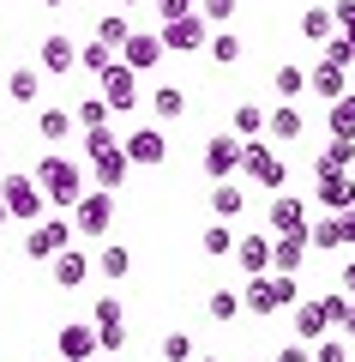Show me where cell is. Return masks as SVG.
I'll use <instances>...</instances> for the list:
<instances>
[{"label":"cell","instance_id":"56","mask_svg":"<svg viewBox=\"0 0 355 362\" xmlns=\"http://www.w3.org/2000/svg\"><path fill=\"white\" fill-rule=\"evenodd\" d=\"M349 37H355V30H349Z\"/></svg>","mask_w":355,"mask_h":362},{"label":"cell","instance_id":"49","mask_svg":"<svg viewBox=\"0 0 355 362\" xmlns=\"http://www.w3.org/2000/svg\"><path fill=\"white\" fill-rule=\"evenodd\" d=\"M337 290H343V296H355V259L343 266V284H337Z\"/></svg>","mask_w":355,"mask_h":362},{"label":"cell","instance_id":"51","mask_svg":"<svg viewBox=\"0 0 355 362\" xmlns=\"http://www.w3.org/2000/svg\"><path fill=\"white\" fill-rule=\"evenodd\" d=\"M6 223H13V211H6V199H0V230H6Z\"/></svg>","mask_w":355,"mask_h":362},{"label":"cell","instance_id":"20","mask_svg":"<svg viewBox=\"0 0 355 362\" xmlns=\"http://www.w3.org/2000/svg\"><path fill=\"white\" fill-rule=\"evenodd\" d=\"M235 259H241V272H247V278L271 272V235H247V242H235Z\"/></svg>","mask_w":355,"mask_h":362},{"label":"cell","instance_id":"53","mask_svg":"<svg viewBox=\"0 0 355 362\" xmlns=\"http://www.w3.org/2000/svg\"><path fill=\"white\" fill-rule=\"evenodd\" d=\"M121 6H145V0H121Z\"/></svg>","mask_w":355,"mask_h":362},{"label":"cell","instance_id":"35","mask_svg":"<svg viewBox=\"0 0 355 362\" xmlns=\"http://www.w3.org/2000/svg\"><path fill=\"white\" fill-rule=\"evenodd\" d=\"M301 30H307L313 42H325L331 30H337V18H331V6H307V13H301Z\"/></svg>","mask_w":355,"mask_h":362},{"label":"cell","instance_id":"32","mask_svg":"<svg viewBox=\"0 0 355 362\" xmlns=\"http://www.w3.org/2000/svg\"><path fill=\"white\" fill-rule=\"evenodd\" d=\"M127 18H121V13H97V30H90V37H97V42H109V49H121V42H127Z\"/></svg>","mask_w":355,"mask_h":362},{"label":"cell","instance_id":"2","mask_svg":"<svg viewBox=\"0 0 355 362\" xmlns=\"http://www.w3.org/2000/svg\"><path fill=\"white\" fill-rule=\"evenodd\" d=\"M301 290H295V272H259L247 278V314H277V308H295Z\"/></svg>","mask_w":355,"mask_h":362},{"label":"cell","instance_id":"50","mask_svg":"<svg viewBox=\"0 0 355 362\" xmlns=\"http://www.w3.org/2000/svg\"><path fill=\"white\" fill-rule=\"evenodd\" d=\"M343 247H355V211H343Z\"/></svg>","mask_w":355,"mask_h":362},{"label":"cell","instance_id":"4","mask_svg":"<svg viewBox=\"0 0 355 362\" xmlns=\"http://www.w3.org/2000/svg\"><path fill=\"white\" fill-rule=\"evenodd\" d=\"M0 199H6V211H13L18 223H37L42 211H49V199H42L37 175H18V169H13L6 181H0Z\"/></svg>","mask_w":355,"mask_h":362},{"label":"cell","instance_id":"22","mask_svg":"<svg viewBox=\"0 0 355 362\" xmlns=\"http://www.w3.org/2000/svg\"><path fill=\"white\" fill-rule=\"evenodd\" d=\"M349 163H355V139H331L325 151H319V163H313V181L319 175H343Z\"/></svg>","mask_w":355,"mask_h":362},{"label":"cell","instance_id":"34","mask_svg":"<svg viewBox=\"0 0 355 362\" xmlns=\"http://www.w3.org/2000/svg\"><path fill=\"white\" fill-rule=\"evenodd\" d=\"M205 49H211V61H217V66H235V61L247 54V42H241V37H229V30H223V37H211Z\"/></svg>","mask_w":355,"mask_h":362},{"label":"cell","instance_id":"25","mask_svg":"<svg viewBox=\"0 0 355 362\" xmlns=\"http://www.w3.org/2000/svg\"><path fill=\"white\" fill-rule=\"evenodd\" d=\"M307 247H325V254H337V247H343V211L319 218L313 230H307Z\"/></svg>","mask_w":355,"mask_h":362},{"label":"cell","instance_id":"7","mask_svg":"<svg viewBox=\"0 0 355 362\" xmlns=\"http://www.w3.org/2000/svg\"><path fill=\"white\" fill-rule=\"evenodd\" d=\"M241 169H247L253 187H283V157L271 151L265 139H247V145H241Z\"/></svg>","mask_w":355,"mask_h":362},{"label":"cell","instance_id":"5","mask_svg":"<svg viewBox=\"0 0 355 362\" xmlns=\"http://www.w3.org/2000/svg\"><path fill=\"white\" fill-rule=\"evenodd\" d=\"M102 103L114 109V115H127V109H139V73H133L127 61H114V66H102Z\"/></svg>","mask_w":355,"mask_h":362},{"label":"cell","instance_id":"6","mask_svg":"<svg viewBox=\"0 0 355 362\" xmlns=\"http://www.w3.org/2000/svg\"><path fill=\"white\" fill-rule=\"evenodd\" d=\"M109 223H114V199H109V194H78V206H73V235L97 242V235H109Z\"/></svg>","mask_w":355,"mask_h":362},{"label":"cell","instance_id":"38","mask_svg":"<svg viewBox=\"0 0 355 362\" xmlns=\"http://www.w3.org/2000/svg\"><path fill=\"white\" fill-rule=\"evenodd\" d=\"M78 66H85V73H102V66H114V49H109V42H97V37H90L85 49H78Z\"/></svg>","mask_w":355,"mask_h":362},{"label":"cell","instance_id":"46","mask_svg":"<svg viewBox=\"0 0 355 362\" xmlns=\"http://www.w3.org/2000/svg\"><path fill=\"white\" fill-rule=\"evenodd\" d=\"M193 13V0H157V18L163 25H175V18H187Z\"/></svg>","mask_w":355,"mask_h":362},{"label":"cell","instance_id":"37","mask_svg":"<svg viewBox=\"0 0 355 362\" xmlns=\"http://www.w3.org/2000/svg\"><path fill=\"white\" fill-rule=\"evenodd\" d=\"M271 90H277V97H301L307 73H301V66H277V73H271Z\"/></svg>","mask_w":355,"mask_h":362},{"label":"cell","instance_id":"30","mask_svg":"<svg viewBox=\"0 0 355 362\" xmlns=\"http://www.w3.org/2000/svg\"><path fill=\"white\" fill-rule=\"evenodd\" d=\"M97 272H102V278H127V272H133V254H127L121 242H102V254H97Z\"/></svg>","mask_w":355,"mask_h":362},{"label":"cell","instance_id":"18","mask_svg":"<svg viewBox=\"0 0 355 362\" xmlns=\"http://www.w3.org/2000/svg\"><path fill=\"white\" fill-rule=\"evenodd\" d=\"M325 326H331L325 302H295V338H301V344H319V338H325Z\"/></svg>","mask_w":355,"mask_h":362},{"label":"cell","instance_id":"45","mask_svg":"<svg viewBox=\"0 0 355 362\" xmlns=\"http://www.w3.org/2000/svg\"><path fill=\"white\" fill-rule=\"evenodd\" d=\"M313 362H349V350H343L337 338H319V344H313Z\"/></svg>","mask_w":355,"mask_h":362},{"label":"cell","instance_id":"24","mask_svg":"<svg viewBox=\"0 0 355 362\" xmlns=\"http://www.w3.org/2000/svg\"><path fill=\"white\" fill-rule=\"evenodd\" d=\"M151 109H157V121H181V115H187V90H181V85H157L151 90Z\"/></svg>","mask_w":355,"mask_h":362},{"label":"cell","instance_id":"40","mask_svg":"<svg viewBox=\"0 0 355 362\" xmlns=\"http://www.w3.org/2000/svg\"><path fill=\"white\" fill-rule=\"evenodd\" d=\"M205 308H211V320H235V314H241V296H235V290H211Z\"/></svg>","mask_w":355,"mask_h":362},{"label":"cell","instance_id":"36","mask_svg":"<svg viewBox=\"0 0 355 362\" xmlns=\"http://www.w3.org/2000/svg\"><path fill=\"white\" fill-rule=\"evenodd\" d=\"M325 61L349 73V61H355V37H349V30H331V37H325Z\"/></svg>","mask_w":355,"mask_h":362},{"label":"cell","instance_id":"23","mask_svg":"<svg viewBox=\"0 0 355 362\" xmlns=\"http://www.w3.org/2000/svg\"><path fill=\"white\" fill-rule=\"evenodd\" d=\"M211 211H217V218H241V211H247V194H241V187H235V181H217V187H211Z\"/></svg>","mask_w":355,"mask_h":362},{"label":"cell","instance_id":"15","mask_svg":"<svg viewBox=\"0 0 355 362\" xmlns=\"http://www.w3.org/2000/svg\"><path fill=\"white\" fill-rule=\"evenodd\" d=\"M85 278H90V254H85V247H61V254H54V284L78 290Z\"/></svg>","mask_w":355,"mask_h":362},{"label":"cell","instance_id":"31","mask_svg":"<svg viewBox=\"0 0 355 362\" xmlns=\"http://www.w3.org/2000/svg\"><path fill=\"white\" fill-rule=\"evenodd\" d=\"M331 139H355V97H349V90H343V97H337V103H331Z\"/></svg>","mask_w":355,"mask_h":362},{"label":"cell","instance_id":"10","mask_svg":"<svg viewBox=\"0 0 355 362\" xmlns=\"http://www.w3.org/2000/svg\"><path fill=\"white\" fill-rule=\"evenodd\" d=\"M163 37H157V30H127V42H121V61L133 66V73H151L157 61H163Z\"/></svg>","mask_w":355,"mask_h":362},{"label":"cell","instance_id":"48","mask_svg":"<svg viewBox=\"0 0 355 362\" xmlns=\"http://www.w3.org/2000/svg\"><path fill=\"white\" fill-rule=\"evenodd\" d=\"M331 18H337L343 30H355V0H337V6H331Z\"/></svg>","mask_w":355,"mask_h":362},{"label":"cell","instance_id":"11","mask_svg":"<svg viewBox=\"0 0 355 362\" xmlns=\"http://www.w3.org/2000/svg\"><path fill=\"white\" fill-rule=\"evenodd\" d=\"M157 37H163V49L199 54L205 42H211V30H205V18H199V13H187V18H175V25H163V30H157Z\"/></svg>","mask_w":355,"mask_h":362},{"label":"cell","instance_id":"3","mask_svg":"<svg viewBox=\"0 0 355 362\" xmlns=\"http://www.w3.org/2000/svg\"><path fill=\"white\" fill-rule=\"evenodd\" d=\"M78 235H73V218H61V211H54V218H37L25 230V254L30 259H54L61 254V247H73Z\"/></svg>","mask_w":355,"mask_h":362},{"label":"cell","instance_id":"27","mask_svg":"<svg viewBox=\"0 0 355 362\" xmlns=\"http://www.w3.org/2000/svg\"><path fill=\"white\" fill-rule=\"evenodd\" d=\"M307 90H319V97H325V103H337L343 97V66H313V73H307Z\"/></svg>","mask_w":355,"mask_h":362},{"label":"cell","instance_id":"14","mask_svg":"<svg viewBox=\"0 0 355 362\" xmlns=\"http://www.w3.org/2000/svg\"><path fill=\"white\" fill-rule=\"evenodd\" d=\"M313 199H319L325 211H355V181H349V169H343V175H319Z\"/></svg>","mask_w":355,"mask_h":362},{"label":"cell","instance_id":"28","mask_svg":"<svg viewBox=\"0 0 355 362\" xmlns=\"http://www.w3.org/2000/svg\"><path fill=\"white\" fill-rule=\"evenodd\" d=\"M229 121H235V139H259V133H265V109H259V103H235V115H229Z\"/></svg>","mask_w":355,"mask_h":362},{"label":"cell","instance_id":"8","mask_svg":"<svg viewBox=\"0 0 355 362\" xmlns=\"http://www.w3.org/2000/svg\"><path fill=\"white\" fill-rule=\"evenodd\" d=\"M121 151H127V163H163V157H169V133L163 127H133L127 133V139H121Z\"/></svg>","mask_w":355,"mask_h":362},{"label":"cell","instance_id":"16","mask_svg":"<svg viewBox=\"0 0 355 362\" xmlns=\"http://www.w3.org/2000/svg\"><path fill=\"white\" fill-rule=\"evenodd\" d=\"M54 350H61L66 362H85V356H97V326H61V338H54Z\"/></svg>","mask_w":355,"mask_h":362},{"label":"cell","instance_id":"33","mask_svg":"<svg viewBox=\"0 0 355 362\" xmlns=\"http://www.w3.org/2000/svg\"><path fill=\"white\" fill-rule=\"evenodd\" d=\"M73 121H78V127H109V103H102V97H78V103H73Z\"/></svg>","mask_w":355,"mask_h":362},{"label":"cell","instance_id":"47","mask_svg":"<svg viewBox=\"0 0 355 362\" xmlns=\"http://www.w3.org/2000/svg\"><path fill=\"white\" fill-rule=\"evenodd\" d=\"M277 362H313V350H307L301 338H295V344H283V350H277Z\"/></svg>","mask_w":355,"mask_h":362},{"label":"cell","instance_id":"55","mask_svg":"<svg viewBox=\"0 0 355 362\" xmlns=\"http://www.w3.org/2000/svg\"><path fill=\"white\" fill-rule=\"evenodd\" d=\"M42 6H61V0H42Z\"/></svg>","mask_w":355,"mask_h":362},{"label":"cell","instance_id":"44","mask_svg":"<svg viewBox=\"0 0 355 362\" xmlns=\"http://www.w3.org/2000/svg\"><path fill=\"white\" fill-rule=\"evenodd\" d=\"M90 326H121V302L102 296V302H97V314H90Z\"/></svg>","mask_w":355,"mask_h":362},{"label":"cell","instance_id":"39","mask_svg":"<svg viewBox=\"0 0 355 362\" xmlns=\"http://www.w3.org/2000/svg\"><path fill=\"white\" fill-rule=\"evenodd\" d=\"M199 247H205V254H211V259H223V254H235V235H229L223 223H211V230L199 235Z\"/></svg>","mask_w":355,"mask_h":362},{"label":"cell","instance_id":"54","mask_svg":"<svg viewBox=\"0 0 355 362\" xmlns=\"http://www.w3.org/2000/svg\"><path fill=\"white\" fill-rule=\"evenodd\" d=\"M193 362H217V356H193Z\"/></svg>","mask_w":355,"mask_h":362},{"label":"cell","instance_id":"9","mask_svg":"<svg viewBox=\"0 0 355 362\" xmlns=\"http://www.w3.org/2000/svg\"><path fill=\"white\" fill-rule=\"evenodd\" d=\"M235 169H241V139H235V133L205 139V175H211V181H229Z\"/></svg>","mask_w":355,"mask_h":362},{"label":"cell","instance_id":"52","mask_svg":"<svg viewBox=\"0 0 355 362\" xmlns=\"http://www.w3.org/2000/svg\"><path fill=\"white\" fill-rule=\"evenodd\" d=\"M85 362H109V356H102V350H97V356H85Z\"/></svg>","mask_w":355,"mask_h":362},{"label":"cell","instance_id":"1","mask_svg":"<svg viewBox=\"0 0 355 362\" xmlns=\"http://www.w3.org/2000/svg\"><path fill=\"white\" fill-rule=\"evenodd\" d=\"M37 187H42V199H49L54 211H66V206H78V194H85V175H78L73 157H42L37 163Z\"/></svg>","mask_w":355,"mask_h":362},{"label":"cell","instance_id":"19","mask_svg":"<svg viewBox=\"0 0 355 362\" xmlns=\"http://www.w3.org/2000/svg\"><path fill=\"white\" fill-rule=\"evenodd\" d=\"M271 230H277V235H301L307 230V206L289 199V194H277V199H271Z\"/></svg>","mask_w":355,"mask_h":362},{"label":"cell","instance_id":"13","mask_svg":"<svg viewBox=\"0 0 355 362\" xmlns=\"http://www.w3.org/2000/svg\"><path fill=\"white\" fill-rule=\"evenodd\" d=\"M37 61H42V73H73V66H78V42H73V37H61V30H54V37H42Z\"/></svg>","mask_w":355,"mask_h":362},{"label":"cell","instance_id":"41","mask_svg":"<svg viewBox=\"0 0 355 362\" xmlns=\"http://www.w3.org/2000/svg\"><path fill=\"white\" fill-rule=\"evenodd\" d=\"M235 6H241V0H205L199 18H205V25H229V18H235Z\"/></svg>","mask_w":355,"mask_h":362},{"label":"cell","instance_id":"43","mask_svg":"<svg viewBox=\"0 0 355 362\" xmlns=\"http://www.w3.org/2000/svg\"><path fill=\"white\" fill-rule=\"evenodd\" d=\"M97 350H102V356L127 350V332H121V326H97Z\"/></svg>","mask_w":355,"mask_h":362},{"label":"cell","instance_id":"12","mask_svg":"<svg viewBox=\"0 0 355 362\" xmlns=\"http://www.w3.org/2000/svg\"><path fill=\"white\" fill-rule=\"evenodd\" d=\"M90 157V169H97V181H102V194H114V187H121V181H127V151H121V139L114 145H102V151H85Z\"/></svg>","mask_w":355,"mask_h":362},{"label":"cell","instance_id":"21","mask_svg":"<svg viewBox=\"0 0 355 362\" xmlns=\"http://www.w3.org/2000/svg\"><path fill=\"white\" fill-rule=\"evenodd\" d=\"M301 259H307V230L271 242V272H301Z\"/></svg>","mask_w":355,"mask_h":362},{"label":"cell","instance_id":"26","mask_svg":"<svg viewBox=\"0 0 355 362\" xmlns=\"http://www.w3.org/2000/svg\"><path fill=\"white\" fill-rule=\"evenodd\" d=\"M73 127H78V121H73V109H61V103H54V109H42V115H37V133H42V139H54V145H61V139H66Z\"/></svg>","mask_w":355,"mask_h":362},{"label":"cell","instance_id":"42","mask_svg":"<svg viewBox=\"0 0 355 362\" xmlns=\"http://www.w3.org/2000/svg\"><path fill=\"white\" fill-rule=\"evenodd\" d=\"M163 362H193V338L187 332H169L163 338Z\"/></svg>","mask_w":355,"mask_h":362},{"label":"cell","instance_id":"29","mask_svg":"<svg viewBox=\"0 0 355 362\" xmlns=\"http://www.w3.org/2000/svg\"><path fill=\"white\" fill-rule=\"evenodd\" d=\"M6 90H13V103H37L42 73H37V66H18V73H6Z\"/></svg>","mask_w":355,"mask_h":362},{"label":"cell","instance_id":"17","mask_svg":"<svg viewBox=\"0 0 355 362\" xmlns=\"http://www.w3.org/2000/svg\"><path fill=\"white\" fill-rule=\"evenodd\" d=\"M301 127H307V121H301V109H295V103H283V109H271V115H265V139L271 145H295V139H301Z\"/></svg>","mask_w":355,"mask_h":362}]
</instances>
